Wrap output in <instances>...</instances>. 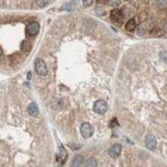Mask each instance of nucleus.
Wrapping results in <instances>:
<instances>
[{
    "instance_id": "2",
    "label": "nucleus",
    "mask_w": 167,
    "mask_h": 167,
    "mask_svg": "<svg viewBox=\"0 0 167 167\" xmlns=\"http://www.w3.org/2000/svg\"><path fill=\"white\" fill-rule=\"evenodd\" d=\"M94 133V127L90 123L85 122L81 124V134L83 135L85 138H89L91 137L92 134Z\"/></svg>"
},
{
    "instance_id": "17",
    "label": "nucleus",
    "mask_w": 167,
    "mask_h": 167,
    "mask_svg": "<svg viewBox=\"0 0 167 167\" xmlns=\"http://www.w3.org/2000/svg\"><path fill=\"white\" fill-rule=\"evenodd\" d=\"M108 2L112 6H118V5L121 4V0H109Z\"/></svg>"
},
{
    "instance_id": "13",
    "label": "nucleus",
    "mask_w": 167,
    "mask_h": 167,
    "mask_svg": "<svg viewBox=\"0 0 167 167\" xmlns=\"http://www.w3.org/2000/svg\"><path fill=\"white\" fill-rule=\"evenodd\" d=\"M144 24H142V25H140L138 27V30H137V34L138 35H140V36H142V35H144L145 33H147V28H144Z\"/></svg>"
},
{
    "instance_id": "9",
    "label": "nucleus",
    "mask_w": 167,
    "mask_h": 167,
    "mask_svg": "<svg viewBox=\"0 0 167 167\" xmlns=\"http://www.w3.org/2000/svg\"><path fill=\"white\" fill-rule=\"evenodd\" d=\"M84 163V157L81 155H76L73 158V160L71 161L70 167H81V164Z\"/></svg>"
},
{
    "instance_id": "10",
    "label": "nucleus",
    "mask_w": 167,
    "mask_h": 167,
    "mask_svg": "<svg viewBox=\"0 0 167 167\" xmlns=\"http://www.w3.org/2000/svg\"><path fill=\"white\" fill-rule=\"evenodd\" d=\"M28 114L30 115V116H32V117H36L38 115V108L37 106H36V104H34V102H31L30 105L28 106Z\"/></svg>"
},
{
    "instance_id": "7",
    "label": "nucleus",
    "mask_w": 167,
    "mask_h": 167,
    "mask_svg": "<svg viewBox=\"0 0 167 167\" xmlns=\"http://www.w3.org/2000/svg\"><path fill=\"white\" fill-rule=\"evenodd\" d=\"M121 152H122V146L119 145V144H114V145H112L108 150L109 156L112 158H116L120 154H121Z\"/></svg>"
},
{
    "instance_id": "15",
    "label": "nucleus",
    "mask_w": 167,
    "mask_h": 167,
    "mask_svg": "<svg viewBox=\"0 0 167 167\" xmlns=\"http://www.w3.org/2000/svg\"><path fill=\"white\" fill-rule=\"evenodd\" d=\"M30 48H31L30 44H29L27 41H24V42L22 43V49H23L24 51H29Z\"/></svg>"
},
{
    "instance_id": "19",
    "label": "nucleus",
    "mask_w": 167,
    "mask_h": 167,
    "mask_svg": "<svg viewBox=\"0 0 167 167\" xmlns=\"http://www.w3.org/2000/svg\"><path fill=\"white\" fill-rule=\"evenodd\" d=\"M156 2L158 3V5H164L165 3H166V0H156Z\"/></svg>"
},
{
    "instance_id": "5",
    "label": "nucleus",
    "mask_w": 167,
    "mask_h": 167,
    "mask_svg": "<svg viewBox=\"0 0 167 167\" xmlns=\"http://www.w3.org/2000/svg\"><path fill=\"white\" fill-rule=\"evenodd\" d=\"M110 19L114 22H116V24H122L123 22V19H124V15L123 13L119 9H112L110 11Z\"/></svg>"
},
{
    "instance_id": "12",
    "label": "nucleus",
    "mask_w": 167,
    "mask_h": 167,
    "mask_svg": "<svg viewBox=\"0 0 167 167\" xmlns=\"http://www.w3.org/2000/svg\"><path fill=\"white\" fill-rule=\"evenodd\" d=\"M85 167H97V161L94 158H90V159L87 160Z\"/></svg>"
},
{
    "instance_id": "20",
    "label": "nucleus",
    "mask_w": 167,
    "mask_h": 167,
    "mask_svg": "<svg viewBox=\"0 0 167 167\" xmlns=\"http://www.w3.org/2000/svg\"><path fill=\"white\" fill-rule=\"evenodd\" d=\"M107 1H109V0H97V2H99V3H105V2H107Z\"/></svg>"
},
{
    "instance_id": "6",
    "label": "nucleus",
    "mask_w": 167,
    "mask_h": 167,
    "mask_svg": "<svg viewBox=\"0 0 167 167\" xmlns=\"http://www.w3.org/2000/svg\"><path fill=\"white\" fill-rule=\"evenodd\" d=\"M67 159V152L66 150L64 149V147L60 146L59 147V151H58V155H57V162L59 165H62Z\"/></svg>"
},
{
    "instance_id": "3",
    "label": "nucleus",
    "mask_w": 167,
    "mask_h": 167,
    "mask_svg": "<svg viewBox=\"0 0 167 167\" xmlns=\"http://www.w3.org/2000/svg\"><path fill=\"white\" fill-rule=\"evenodd\" d=\"M35 71L40 76H46L48 74V69H46V63L43 62V60L37 59L35 61Z\"/></svg>"
},
{
    "instance_id": "11",
    "label": "nucleus",
    "mask_w": 167,
    "mask_h": 167,
    "mask_svg": "<svg viewBox=\"0 0 167 167\" xmlns=\"http://www.w3.org/2000/svg\"><path fill=\"white\" fill-rule=\"evenodd\" d=\"M135 28H136V23H135V21L133 20V19H131V20H129L128 22H127V24H126V30L127 31L132 32V31L135 30Z\"/></svg>"
},
{
    "instance_id": "14",
    "label": "nucleus",
    "mask_w": 167,
    "mask_h": 167,
    "mask_svg": "<svg viewBox=\"0 0 167 167\" xmlns=\"http://www.w3.org/2000/svg\"><path fill=\"white\" fill-rule=\"evenodd\" d=\"M48 3V0H36V4L38 7H44Z\"/></svg>"
},
{
    "instance_id": "21",
    "label": "nucleus",
    "mask_w": 167,
    "mask_h": 167,
    "mask_svg": "<svg viewBox=\"0 0 167 167\" xmlns=\"http://www.w3.org/2000/svg\"><path fill=\"white\" fill-rule=\"evenodd\" d=\"M165 30H166V31H167V25H166V28H165Z\"/></svg>"
},
{
    "instance_id": "16",
    "label": "nucleus",
    "mask_w": 167,
    "mask_h": 167,
    "mask_svg": "<svg viewBox=\"0 0 167 167\" xmlns=\"http://www.w3.org/2000/svg\"><path fill=\"white\" fill-rule=\"evenodd\" d=\"M94 0H83V4L85 7H90L93 4Z\"/></svg>"
},
{
    "instance_id": "1",
    "label": "nucleus",
    "mask_w": 167,
    "mask_h": 167,
    "mask_svg": "<svg viewBox=\"0 0 167 167\" xmlns=\"http://www.w3.org/2000/svg\"><path fill=\"white\" fill-rule=\"evenodd\" d=\"M93 110L97 114H104V113H106L107 110H108V105H107V102L105 100H98L94 104Z\"/></svg>"
},
{
    "instance_id": "8",
    "label": "nucleus",
    "mask_w": 167,
    "mask_h": 167,
    "mask_svg": "<svg viewBox=\"0 0 167 167\" xmlns=\"http://www.w3.org/2000/svg\"><path fill=\"white\" fill-rule=\"evenodd\" d=\"M27 31H28V34H29V35H31V36L36 35L38 33V31H39V24H38L37 22L31 23L30 25L28 26Z\"/></svg>"
},
{
    "instance_id": "4",
    "label": "nucleus",
    "mask_w": 167,
    "mask_h": 167,
    "mask_svg": "<svg viewBox=\"0 0 167 167\" xmlns=\"http://www.w3.org/2000/svg\"><path fill=\"white\" fill-rule=\"evenodd\" d=\"M145 146H147V149L151 150V151L156 150V147H157V140H156V137L153 134H147V136H145Z\"/></svg>"
},
{
    "instance_id": "18",
    "label": "nucleus",
    "mask_w": 167,
    "mask_h": 167,
    "mask_svg": "<svg viewBox=\"0 0 167 167\" xmlns=\"http://www.w3.org/2000/svg\"><path fill=\"white\" fill-rule=\"evenodd\" d=\"M161 57H162V60H164L165 62H167V51H161Z\"/></svg>"
}]
</instances>
